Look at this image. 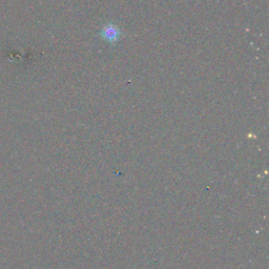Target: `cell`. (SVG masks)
I'll list each match as a JSON object with an SVG mask.
<instances>
[{
  "mask_svg": "<svg viewBox=\"0 0 269 269\" xmlns=\"http://www.w3.org/2000/svg\"><path fill=\"white\" fill-rule=\"evenodd\" d=\"M102 36L104 37V39L109 40L110 42H113V41H116L118 39L119 32L116 28H114L112 25H110V26H107L103 29Z\"/></svg>",
  "mask_w": 269,
  "mask_h": 269,
  "instance_id": "6da1fadb",
  "label": "cell"
}]
</instances>
